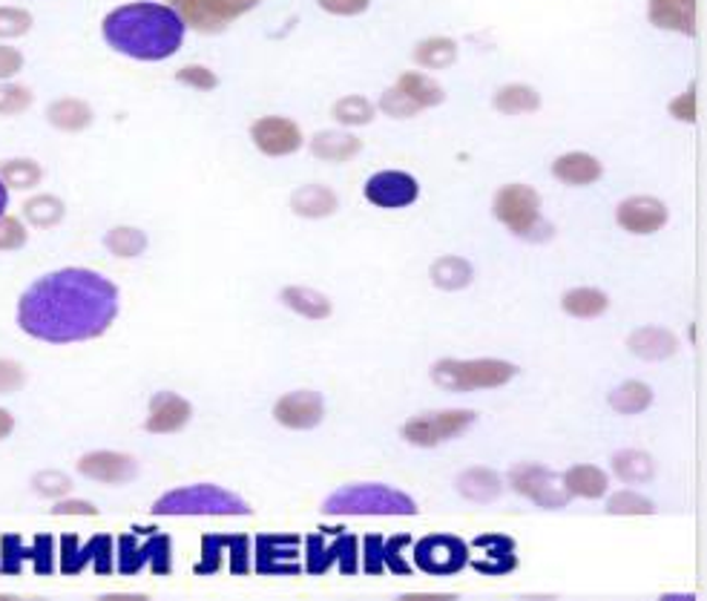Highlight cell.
<instances>
[{
	"label": "cell",
	"mask_w": 707,
	"mask_h": 601,
	"mask_svg": "<svg viewBox=\"0 0 707 601\" xmlns=\"http://www.w3.org/2000/svg\"><path fill=\"white\" fill-rule=\"evenodd\" d=\"M415 564L429 576H455L469 564V546L457 536H429L415 544Z\"/></svg>",
	"instance_id": "obj_14"
},
{
	"label": "cell",
	"mask_w": 707,
	"mask_h": 601,
	"mask_svg": "<svg viewBox=\"0 0 707 601\" xmlns=\"http://www.w3.org/2000/svg\"><path fill=\"white\" fill-rule=\"evenodd\" d=\"M29 242V225L21 216L0 214V253H15Z\"/></svg>",
	"instance_id": "obj_46"
},
{
	"label": "cell",
	"mask_w": 707,
	"mask_h": 601,
	"mask_svg": "<svg viewBox=\"0 0 707 601\" xmlns=\"http://www.w3.org/2000/svg\"><path fill=\"white\" fill-rule=\"evenodd\" d=\"M63 216H67V205H63V199L52 196V193H35L21 207V219L38 230L56 228L63 221Z\"/></svg>",
	"instance_id": "obj_33"
},
{
	"label": "cell",
	"mask_w": 707,
	"mask_h": 601,
	"mask_svg": "<svg viewBox=\"0 0 707 601\" xmlns=\"http://www.w3.org/2000/svg\"><path fill=\"white\" fill-rule=\"evenodd\" d=\"M147 233L142 228H133V225H118V228L107 230V237H104V248L118 260H139L147 251Z\"/></svg>",
	"instance_id": "obj_40"
},
{
	"label": "cell",
	"mask_w": 707,
	"mask_h": 601,
	"mask_svg": "<svg viewBox=\"0 0 707 601\" xmlns=\"http://www.w3.org/2000/svg\"><path fill=\"white\" fill-rule=\"evenodd\" d=\"M285 309H291L293 314L305 316V320H328L334 305L323 291L316 288H305V285H288L279 291Z\"/></svg>",
	"instance_id": "obj_32"
},
{
	"label": "cell",
	"mask_w": 707,
	"mask_h": 601,
	"mask_svg": "<svg viewBox=\"0 0 707 601\" xmlns=\"http://www.w3.org/2000/svg\"><path fill=\"white\" fill-rule=\"evenodd\" d=\"M176 81L184 84V87L196 89V93H213V89L219 87L216 72L202 67V63H188V67H181V70L176 72Z\"/></svg>",
	"instance_id": "obj_50"
},
{
	"label": "cell",
	"mask_w": 707,
	"mask_h": 601,
	"mask_svg": "<svg viewBox=\"0 0 707 601\" xmlns=\"http://www.w3.org/2000/svg\"><path fill=\"white\" fill-rule=\"evenodd\" d=\"M24 52L0 40V81H15L24 72Z\"/></svg>",
	"instance_id": "obj_54"
},
{
	"label": "cell",
	"mask_w": 707,
	"mask_h": 601,
	"mask_svg": "<svg viewBox=\"0 0 707 601\" xmlns=\"http://www.w3.org/2000/svg\"><path fill=\"white\" fill-rule=\"evenodd\" d=\"M552 176L566 188H587V184H596L604 176V165L589 153L573 151L552 161Z\"/></svg>",
	"instance_id": "obj_25"
},
{
	"label": "cell",
	"mask_w": 707,
	"mask_h": 601,
	"mask_svg": "<svg viewBox=\"0 0 707 601\" xmlns=\"http://www.w3.org/2000/svg\"><path fill=\"white\" fill-rule=\"evenodd\" d=\"M190 418H193L190 400H184L176 392H158V395L149 397L144 429L149 435H176V432L188 426Z\"/></svg>",
	"instance_id": "obj_22"
},
{
	"label": "cell",
	"mask_w": 707,
	"mask_h": 601,
	"mask_svg": "<svg viewBox=\"0 0 707 601\" xmlns=\"http://www.w3.org/2000/svg\"><path fill=\"white\" fill-rule=\"evenodd\" d=\"M668 205L656 196H627L615 207L619 228L633 237H650L668 225Z\"/></svg>",
	"instance_id": "obj_19"
},
{
	"label": "cell",
	"mask_w": 707,
	"mask_h": 601,
	"mask_svg": "<svg viewBox=\"0 0 707 601\" xmlns=\"http://www.w3.org/2000/svg\"><path fill=\"white\" fill-rule=\"evenodd\" d=\"M455 486L471 504H492V501H498L503 495V478L495 469L487 467L464 469V472L457 474Z\"/></svg>",
	"instance_id": "obj_28"
},
{
	"label": "cell",
	"mask_w": 707,
	"mask_h": 601,
	"mask_svg": "<svg viewBox=\"0 0 707 601\" xmlns=\"http://www.w3.org/2000/svg\"><path fill=\"white\" fill-rule=\"evenodd\" d=\"M121 291L101 271L67 265L32 279L15 302V325L47 346H75L110 332Z\"/></svg>",
	"instance_id": "obj_1"
},
{
	"label": "cell",
	"mask_w": 707,
	"mask_h": 601,
	"mask_svg": "<svg viewBox=\"0 0 707 601\" xmlns=\"http://www.w3.org/2000/svg\"><path fill=\"white\" fill-rule=\"evenodd\" d=\"M47 121L49 127H56V130H61V133H84L87 127H93L95 112L84 98L63 95V98L49 101Z\"/></svg>",
	"instance_id": "obj_27"
},
{
	"label": "cell",
	"mask_w": 707,
	"mask_h": 601,
	"mask_svg": "<svg viewBox=\"0 0 707 601\" xmlns=\"http://www.w3.org/2000/svg\"><path fill=\"white\" fill-rule=\"evenodd\" d=\"M32 490L38 492L40 498H67L72 492V478L61 469H40L32 474Z\"/></svg>",
	"instance_id": "obj_45"
},
{
	"label": "cell",
	"mask_w": 707,
	"mask_h": 601,
	"mask_svg": "<svg viewBox=\"0 0 707 601\" xmlns=\"http://www.w3.org/2000/svg\"><path fill=\"white\" fill-rule=\"evenodd\" d=\"M52 515H98V506L93 504V501H84V498H58L56 504H52V509H49Z\"/></svg>",
	"instance_id": "obj_56"
},
{
	"label": "cell",
	"mask_w": 707,
	"mask_h": 601,
	"mask_svg": "<svg viewBox=\"0 0 707 601\" xmlns=\"http://www.w3.org/2000/svg\"><path fill=\"white\" fill-rule=\"evenodd\" d=\"M334 541L325 546V532H314V536L305 538V569L311 576H325L331 569L339 564V573L346 576H354L360 564H357V538L351 532H346L343 527L339 530H331Z\"/></svg>",
	"instance_id": "obj_12"
},
{
	"label": "cell",
	"mask_w": 707,
	"mask_h": 601,
	"mask_svg": "<svg viewBox=\"0 0 707 601\" xmlns=\"http://www.w3.org/2000/svg\"><path fill=\"white\" fill-rule=\"evenodd\" d=\"M475 423H478V411L471 409L429 411V414H417L409 423H403L400 435L411 446L432 449V446H443L446 441L466 435Z\"/></svg>",
	"instance_id": "obj_10"
},
{
	"label": "cell",
	"mask_w": 707,
	"mask_h": 601,
	"mask_svg": "<svg viewBox=\"0 0 707 601\" xmlns=\"http://www.w3.org/2000/svg\"><path fill=\"white\" fill-rule=\"evenodd\" d=\"M429 277L441 291H464L475 279V268L464 256H441L429 271Z\"/></svg>",
	"instance_id": "obj_35"
},
{
	"label": "cell",
	"mask_w": 707,
	"mask_h": 601,
	"mask_svg": "<svg viewBox=\"0 0 707 601\" xmlns=\"http://www.w3.org/2000/svg\"><path fill=\"white\" fill-rule=\"evenodd\" d=\"M561 309L564 314L575 316V320H596L610 309V297L601 288H573L561 297Z\"/></svg>",
	"instance_id": "obj_34"
},
{
	"label": "cell",
	"mask_w": 707,
	"mask_h": 601,
	"mask_svg": "<svg viewBox=\"0 0 707 601\" xmlns=\"http://www.w3.org/2000/svg\"><path fill=\"white\" fill-rule=\"evenodd\" d=\"M253 569L260 576H297L299 538L297 536H260L253 546Z\"/></svg>",
	"instance_id": "obj_21"
},
{
	"label": "cell",
	"mask_w": 707,
	"mask_h": 601,
	"mask_svg": "<svg viewBox=\"0 0 707 601\" xmlns=\"http://www.w3.org/2000/svg\"><path fill=\"white\" fill-rule=\"evenodd\" d=\"M607 513L610 515H652L656 513V504L645 495H638L633 490H621L615 495L607 498Z\"/></svg>",
	"instance_id": "obj_47"
},
{
	"label": "cell",
	"mask_w": 707,
	"mask_h": 601,
	"mask_svg": "<svg viewBox=\"0 0 707 601\" xmlns=\"http://www.w3.org/2000/svg\"><path fill=\"white\" fill-rule=\"evenodd\" d=\"M518 365L498 357H478V360H452L443 357L432 365L434 386L443 392H480V388H501L518 377Z\"/></svg>",
	"instance_id": "obj_5"
},
{
	"label": "cell",
	"mask_w": 707,
	"mask_h": 601,
	"mask_svg": "<svg viewBox=\"0 0 707 601\" xmlns=\"http://www.w3.org/2000/svg\"><path fill=\"white\" fill-rule=\"evenodd\" d=\"M87 567H93L95 576H110L116 569V538L107 532L89 536L87 541L72 532L58 538V573L81 576Z\"/></svg>",
	"instance_id": "obj_8"
},
{
	"label": "cell",
	"mask_w": 707,
	"mask_h": 601,
	"mask_svg": "<svg viewBox=\"0 0 707 601\" xmlns=\"http://www.w3.org/2000/svg\"><path fill=\"white\" fill-rule=\"evenodd\" d=\"M561 481H564V490L570 498H604L607 492H610V478H607L604 469L592 467V464H578L570 472L561 474Z\"/></svg>",
	"instance_id": "obj_31"
},
{
	"label": "cell",
	"mask_w": 707,
	"mask_h": 601,
	"mask_svg": "<svg viewBox=\"0 0 707 601\" xmlns=\"http://www.w3.org/2000/svg\"><path fill=\"white\" fill-rule=\"evenodd\" d=\"M409 546H411V536L385 538V544H383L385 569H392L394 576H411V573H415V567H411L409 558L403 555V550H409Z\"/></svg>",
	"instance_id": "obj_49"
},
{
	"label": "cell",
	"mask_w": 707,
	"mask_h": 601,
	"mask_svg": "<svg viewBox=\"0 0 707 601\" xmlns=\"http://www.w3.org/2000/svg\"><path fill=\"white\" fill-rule=\"evenodd\" d=\"M26 386V369L17 360L0 357V395H17Z\"/></svg>",
	"instance_id": "obj_52"
},
{
	"label": "cell",
	"mask_w": 707,
	"mask_h": 601,
	"mask_svg": "<svg viewBox=\"0 0 707 601\" xmlns=\"http://www.w3.org/2000/svg\"><path fill=\"white\" fill-rule=\"evenodd\" d=\"M56 538L40 532L32 541H24L17 532L0 536V573L3 576H24L26 567L38 576L56 573Z\"/></svg>",
	"instance_id": "obj_9"
},
{
	"label": "cell",
	"mask_w": 707,
	"mask_h": 601,
	"mask_svg": "<svg viewBox=\"0 0 707 601\" xmlns=\"http://www.w3.org/2000/svg\"><path fill=\"white\" fill-rule=\"evenodd\" d=\"M630 354L642 357V360H650V363H659V360H670V357L679 351V337L661 325H645V328H636V332L627 337Z\"/></svg>",
	"instance_id": "obj_26"
},
{
	"label": "cell",
	"mask_w": 707,
	"mask_h": 601,
	"mask_svg": "<svg viewBox=\"0 0 707 601\" xmlns=\"http://www.w3.org/2000/svg\"><path fill=\"white\" fill-rule=\"evenodd\" d=\"M415 61L423 70H448L457 61V44L452 38H426L415 47Z\"/></svg>",
	"instance_id": "obj_42"
},
{
	"label": "cell",
	"mask_w": 707,
	"mask_h": 601,
	"mask_svg": "<svg viewBox=\"0 0 707 601\" xmlns=\"http://www.w3.org/2000/svg\"><path fill=\"white\" fill-rule=\"evenodd\" d=\"M610 406H613L619 414L630 418V414H642L652 406V388L642 380H627V383H621L619 388H613V395H610Z\"/></svg>",
	"instance_id": "obj_41"
},
{
	"label": "cell",
	"mask_w": 707,
	"mask_h": 601,
	"mask_svg": "<svg viewBox=\"0 0 707 601\" xmlns=\"http://www.w3.org/2000/svg\"><path fill=\"white\" fill-rule=\"evenodd\" d=\"M668 112L676 121L693 124V121H696V87H691L687 93L676 95V98L668 104Z\"/></svg>",
	"instance_id": "obj_55"
},
{
	"label": "cell",
	"mask_w": 707,
	"mask_h": 601,
	"mask_svg": "<svg viewBox=\"0 0 707 601\" xmlns=\"http://www.w3.org/2000/svg\"><path fill=\"white\" fill-rule=\"evenodd\" d=\"M510 486L518 495L532 501L541 509H564L570 504V495L564 490L561 474L552 469H543L541 464H518L510 469Z\"/></svg>",
	"instance_id": "obj_13"
},
{
	"label": "cell",
	"mask_w": 707,
	"mask_h": 601,
	"mask_svg": "<svg viewBox=\"0 0 707 601\" xmlns=\"http://www.w3.org/2000/svg\"><path fill=\"white\" fill-rule=\"evenodd\" d=\"M495 110L503 116H527V112L541 110V95L529 84H506L495 93Z\"/></svg>",
	"instance_id": "obj_38"
},
{
	"label": "cell",
	"mask_w": 707,
	"mask_h": 601,
	"mask_svg": "<svg viewBox=\"0 0 707 601\" xmlns=\"http://www.w3.org/2000/svg\"><path fill=\"white\" fill-rule=\"evenodd\" d=\"M9 211V188L0 182V214H7Z\"/></svg>",
	"instance_id": "obj_59"
},
{
	"label": "cell",
	"mask_w": 707,
	"mask_h": 601,
	"mask_svg": "<svg viewBox=\"0 0 707 601\" xmlns=\"http://www.w3.org/2000/svg\"><path fill=\"white\" fill-rule=\"evenodd\" d=\"M331 116H334L339 124L348 127L371 124V121H374V104H371L369 98H362V95H346V98H339V101L331 107Z\"/></svg>",
	"instance_id": "obj_43"
},
{
	"label": "cell",
	"mask_w": 707,
	"mask_h": 601,
	"mask_svg": "<svg viewBox=\"0 0 707 601\" xmlns=\"http://www.w3.org/2000/svg\"><path fill=\"white\" fill-rule=\"evenodd\" d=\"M420 196V184L406 170H380L366 182V199L380 211H400L415 205Z\"/></svg>",
	"instance_id": "obj_17"
},
{
	"label": "cell",
	"mask_w": 707,
	"mask_h": 601,
	"mask_svg": "<svg viewBox=\"0 0 707 601\" xmlns=\"http://www.w3.org/2000/svg\"><path fill=\"white\" fill-rule=\"evenodd\" d=\"M228 553V569L233 576H244L251 569V541L248 536H202V558L193 567L196 576H216L225 564Z\"/></svg>",
	"instance_id": "obj_15"
},
{
	"label": "cell",
	"mask_w": 707,
	"mask_h": 601,
	"mask_svg": "<svg viewBox=\"0 0 707 601\" xmlns=\"http://www.w3.org/2000/svg\"><path fill=\"white\" fill-rule=\"evenodd\" d=\"M35 104V93L17 81H0V119H15L24 116Z\"/></svg>",
	"instance_id": "obj_44"
},
{
	"label": "cell",
	"mask_w": 707,
	"mask_h": 601,
	"mask_svg": "<svg viewBox=\"0 0 707 601\" xmlns=\"http://www.w3.org/2000/svg\"><path fill=\"white\" fill-rule=\"evenodd\" d=\"M323 513L334 518H357V515H417V501L406 492L385 483H348L331 492L323 501Z\"/></svg>",
	"instance_id": "obj_4"
},
{
	"label": "cell",
	"mask_w": 707,
	"mask_h": 601,
	"mask_svg": "<svg viewBox=\"0 0 707 601\" xmlns=\"http://www.w3.org/2000/svg\"><path fill=\"white\" fill-rule=\"evenodd\" d=\"M184 32L188 26L179 12L167 3H153V0L124 3L101 21L107 47L116 49L118 56L147 63L173 58L184 44Z\"/></svg>",
	"instance_id": "obj_2"
},
{
	"label": "cell",
	"mask_w": 707,
	"mask_h": 601,
	"mask_svg": "<svg viewBox=\"0 0 707 601\" xmlns=\"http://www.w3.org/2000/svg\"><path fill=\"white\" fill-rule=\"evenodd\" d=\"M15 432V414L0 406V441H7Z\"/></svg>",
	"instance_id": "obj_58"
},
{
	"label": "cell",
	"mask_w": 707,
	"mask_h": 601,
	"mask_svg": "<svg viewBox=\"0 0 707 601\" xmlns=\"http://www.w3.org/2000/svg\"><path fill=\"white\" fill-rule=\"evenodd\" d=\"M0 182L7 184L9 193L12 190H35L44 182V167L35 158L17 156V158H3L0 161Z\"/></svg>",
	"instance_id": "obj_36"
},
{
	"label": "cell",
	"mask_w": 707,
	"mask_h": 601,
	"mask_svg": "<svg viewBox=\"0 0 707 601\" xmlns=\"http://www.w3.org/2000/svg\"><path fill=\"white\" fill-rule=\"evenodd\" d=\"M251 139L256 144V151L265 153L271 158H283L291 156L302 147V130L299 124H293L291 119L285 116H265V119H256L251 127Z\"/></svg>",
	"instance_id": "obj_18"
},
{
	"label": "cell",
	"mask_w": 707,
	"mask_h": 601,
	"mask_svg": "<svg viewBox=\"0 0 707 601\" xmlns=\"http://www.w3.org/2000/svg\"><path fill=\"white\" fill-rule=\"evenodd\" d=\"M652 26L679 35H696V0H647Z\"/></svg>",
	"instance_id": "obj_24"
},
{
	"label": "cell",
	"mask_w": 707,
	"mask_h": 601,
	"mask_svg": "<svg viewBox=\"0 0 707 601\" xmlns=\"http://www.w3.org/2000/svg\"><path fill=\"white\" fill-rule=\"evenodd\" d=\"M383 536H366L362 541V569L369 573V576H380L385 573V562H383Z\"/></svg>",
	"instance_id": "obj_53"
},
{
	"label": "cell",
	"mask_w": 707,
	"mask_h": 601,
	"mask_svg": "<svg viewBox=\"0 0 707 601\" xmlns=\"http://www.w3.org/2000/svg\"><path fill=\"white\" fill-rule=\"evenodd\" d=\"M380 110H383L385 116H392V119H415L417 112H423L411 101L409 95H403L397 87L385 89L383 98H380Z\"/></svg>",
	"instance_id": "obj_51"
},
{
	"label": "cell",
	"mask_w": 707,
	"mask_h": 601,
	"mask_svg": "<svg viewBox=\"0 0 707 601\" xmlns=\"http://www.w3.org/2000/svg\"><path fill=\"white\" fill-rule=\"evenodd\" d=\"M75 467L87 481L107 483V486H124V483L139 478V460L133 455H127V452L116 449L84 452Z\"/></svg>",
	"instance_id": "obj_16"
},
{
	"label": "cell",
	"mask_w": 707,
	"mask_h": 601,
	"mask_svg": "<svg viewBox=\"0 0 707 601\" xmlns=\"http://www.w3.org/2000/svg\"><path fill=\"white\" fill-rule=\"evenodd\" d=\"M325 12L331 15H343V17H354L362 15L366 9H369V0H316Z\"/></svg>",
	"instance_id": "obj_57"
},
{
	"label": "cell",
	"mask_w": 707,
	"mask_h": 601,
	"mask_svg": "<svg viewBox=\"0 0 707 601\" xmlns=\"http://www.w3.org/2000/svg\"><path fill=\"white\" fill-rule=\"evenodd\" d=\"M492 214L518 239L543 242L552 237V225L541 216V193L529 184H503L492 202Z\"/></svg>",
	"instance_id": "obj_7"
},
{
	"label": "cell",
	"mask_w": 707,
	"mask_h": 601,
	"mask_svg": "<svg viewBox=\"0 0 707 601\" xmlns=\"http://www.w3.org/2000/svg\"><path fill=\"white\" fill-rule=\"evenodd\" d=\"M262 0H167V7H173L188 29L216 35V32L228 29L233 21L253 12Z\"/></svg>",
	"instance_id": "obj_11"
},
{
	"label": "cell",
	"mask_w": 707,
	"mask_h": 601,
	"mask_svg": "<svg viewBox=\"0 0 707 601\" xmlns=\"http://www.w3.org/2000/svg\"><path fill=\"white\" fill-rule=\"evenodd\" d=\"M394 87L400 89L403 95H409L420 110H429V107H438V104L446 101V93H443L441 84L423 75V72H403Z\"/></svg>",
	"instance_id": "obj_37"
},
{
	"label": "cell",
	"mask_w": 707,
	"mask_h": 601,
	"mask_svg": "<svg viewBox=\"0 0 707 601\" xmlns=\"http://www.w3.org/2000/svg\"><path fill=\"white\" fill-rule=\"evenodd\" d=\"M274 418L279 426L293 429V432H308L316 429L325 418V400L316 392H288L274 404Z\"/></svg>",
	"instance_id": "obj_20"
},
{
	"label": "cell",
	"mask_w": 707,
	"mask_h": 601,
	"mask_svg": "<svg viewBox=\"0 0 707 601\" xmlns=\"http://www.w3.org/2000/svg\"><path fill=\"white\" fill-rule=\"evenodd\" d=\"M311 153L316 158H323L328 165H343L351 161L362 153V142L354 133H343V130H323L311 139Z\"/></svg>",
	"instance_id": "obj_29"
},
{
	"label": "cell",
	"mask_w": 707,
	"mask_h": 601,
	"mask_svg": "<svg viewBox=\"0 0 707 601\" xmlns=\"http://www.w3.org/2000/svg\"><path fill=\"white\" fill-rule=\"evenodd\" d=\"M478 558L471 562V567L487 576H506L518 567V555H515V541L506 536H483L475 541Z\"/></svg>",
	"instance_id": "obj_23"
},
{
	"label": "cell",
	"mask_w": 707,
	"mask_h": 601,
	"mask_svg": "<svg viewBox=\"0 0 707 601\" xmlns=\"http://www.w3.org/2000/svg\"><path fill=\"white\" fill-rule=\"evenodd\" d=\"M32 12L21 7H0V40L9 44V40L24 38L26 32L32 29Z\"/></svg>",
	"instance_id": "obj_48"
},
{
	"label": "cell",
	"mask_w": 707,
	"mask_h": 601,
	"mask_svg": "<svg viewBox=\"0 0 707 601\" xmlns=\"http://www.w3.org/2000/svg\"><path fill=\"white\" fill-rule=\"evenodd\" d=\"M291 207L302 219H328L339 211V196L325 184H305L291 196Z\"/></svg>",
	"instance_id": "obj_30"
},
{
	"label": "cell",
	"mask_w": 707,
	"mask_h": 601,
	"mask_svg": "<svg viewBox=\"0 0 707 601\" xmlns=\"http://www.w3.org/2000/svg\"><path fill=\"white\" fill-rule=\"evenodd\" d=\"M156 518H190V515H251V504L236 492L216 483H190L165 495H158L149 506Z\"/></svg>",
	"instance_id": "obj_3"
},
{
	"label": "cell",
	"mask_w": 707,
	"mask_h": 601,
	"mask_svg": "<svg viewBox=\"0 0 707 601\" xmlns=\"http://www.w3.org/2000/svg\"><path fill=\"white\" fill-rule=\"evenodd\" d=\"M116 569L121 576H139L149 569L153 576L173 573V538L156 527H135L133 532L118 536L116 541Z\"/></svg>",
	"instance_id": "obj_6"
},
{
	"label": "cell",
	"mask_w": 707,
	"mask_h": 601,
	"mask_svg": "<svg viewBox=\"0 0 707 601\" xmlns=\"http://www.w3.org/2000/svg\"><path fill=\"white\" fill-rule=\"evenodd\" d=\"M613 472L624 483H647L656 478V464L647 452L621 449L613 455Z\"/></svg>",
	"instance_id": "obj_39"
}]
</instances>
